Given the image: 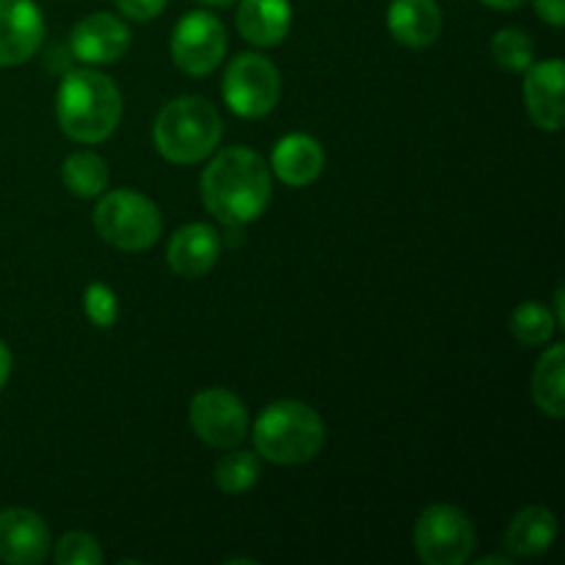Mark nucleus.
<instances>
[{
  "label": "nucleus",
  "instance_id": "obj_1",
  "mask_svg": "<svg viewBox=\"0 0 565 565\" xmlns=\"http://www.w3.org/2000/svg\"><path fill=\"white\" fill-rule=\"evenodd\" d=\"M202 199L221 224H252L270 202V169L254 149H221L202 174Z\"/></svg>",
  "mask_w": 565,
  "mask_h": 565
},
{
  "label": "nucleus",
  "instance_id": "obj_2",
  "mask_svg": "<svg viewBox=\"0 0 565 565\" xmlns=\"http://www.w3.org/2000/svg\"><path fill=\"white\" fill-rule=\"evenodd\" d=\"M58 125L72 141L99 143L114 136L121 119V94L108 75L94 70L70 72L55 94Z\"/></svg>",
  "mask_w": 565,
  "mask_h": 565
},
{
  "label": "nucleus",
  "instance_id": "obj_3",
  "mask_svg": "<svg viewBox=\"0 0 565 565\" xmlns=\"http://www.w3.org/2000/svg\"><path fill=\"white\" fill-rule=\"evenodd\" d=\"M326 441L323 417L301 401L270 403L254 425V447L259 456L279 467L312 461Z\"/></svg>",
  "mask_w": 565,
  "mask_h": 565
},
{
  "label": "nucleus",
  "instance_id": "obj_4",
  "mask_svg": "<svg viewBox=\"0 0 565 565\" xmlns=\"http://www.w3.org/2000/svg\"><path fill=\"white\" fill-rule=\"evenodd\" d=\"M221 132L224 125L213 103L204 97H177L154 121V147L169 163L191 166L213 154Z\"/></svg>",
  "mask_w": 565,
  "mask_h": 565
},
{
  "label": "nucleus",
  "instance_id": "obj_5",
  "mask_svg": "<svg viewBox=\"0 0 565 565\" xmlns=\"http://www.w3.org/2000/svg\"><path fill=\"white\" fill-rule=\"evenodd\" d=\"M94 230L119 252H143L154 246L163 232V218L152 199L138 191L105 193L94 210Z\"/></svg>",
  "mask_w": 565,
  "mask_h": 565
},
{
  "label": "nucleus",
  "instance_id": "obj_6",
  "mask_svg": "<svg viewBox=\"0 0 565 565\" xmlns=\"http://www.w3.org/2000/svg\"><path fill=\"white\" fill-rule=\"evenodd\" d=\"M475 524L456 505H430L414 527V546L428 565H463L475 552Z\"/></svg>",
  "mask_w": 565,
  "mask_h": 565
},
{
  "label": "nucleus",
  "instance_id": "obj_7",
  "mask_svg": "<svg viewBox=\"0 0 565 565\" xmlns=\"http://www.w3.org/2000/svg\"><path fill=\"white\" fill-rule=\"evenodd\" d=\"M281 75L274 61L259 53H241L224 75V99L232 114L263 119L279 105Z\"/></svg>",
  "mask_w": 565,
  "mask_h": 565
},
{
  "label": "nucleus",
  "instance_id": "obj_8",
  "mask_svg": "<svg viewBox=\"0 0 565 565\" xmlns=\"http://www.w3.org/2000/svg\"><path fill=\"white\" fill-rule=\"evenodd\" d=\"M191 428L204 445L215 450H232L248 434V412L237 395L230 390H202L191 401Z\"/></svg>",
  "mask_w": 565,
  "mask_h": 565
},
{
  "label": "nucleus",
  "instance_id": "obj_9",
  "mask_svg": "<svg viewBox=\"0 0 565 565\" xmlns=\"http://www.w3.org/2000/svg\"><path fill=\"white\" fill-rule=\"evenodd\" d=\"M226 53V28L210 11H191L182 17L171 36L174 64L188 75H210Z\"/></svg>",
  "mask_w": 565,
  "mask_h": 565
},
{
  "label": "nucleus",
  "instance_id": "obj_10",
  "mask_svg": "<svg viewBox=\"0 0 565 565\" xmlns=\"http://www.w3.org/2000/svg\"><path fill=\"white\" fill-rule=\"evenodd\" d=\"M44 17L33 0H0V66H20L36 55Z\"/></svg>",
  "mask_w": 565,
  "mask_h": 565
},
{
  "label": "nucleus",
  "instance_id": "obj_11",
  "mask_svg": "<svg viewBox=\"0 0 565 565\" xmlns=\"http://www.w3.org/2000/svg\"><path fill=\"white\" fill-rule=\"evenodd\" d=\"M50 555V530L28 508L0 511V561L9 565H39Z\"/></svg>",
  "mask_w": 565,
  "mask_h": 565
},
{
  "label": "nucleus",
  "instance_id": "obj_12",
  "mask_svg": "<svg viewBox=\"0 0 565 565\" xmlns=\"http://www.w3.org/2000/svg\"><path fill=\"white\" fill-rule=\"evenodd\" d=\"M70 47L83 64H114L130 50V31L116 14H88L72 28Z\"/></svg>",
  "mask_w": 565,
  "mask_h": 565
},
{
  "label": "nucleus",
  "instance_id": "obj_13",
  "mask_svg": "<svg viewBox=\"0 0 565 565\" xmlns=\"http://www.w3.org/2000/svg\"><path fill=\"white\" fill-rule=\"evenodd\" d=\"M565 64L561 58L541 61L527 66L524 77V97H527L530 119L541 130L557 132L565 125V103H563Z\"/></svg>",
  "mask_w": 565,
  "mask_h": 565
},
{
  "label": "nucleus",
  "instance_id": "obj_14",
  "mask_svg": "<svg viewBox=\"0 0 565 565\" xmlns=\"http://www.w3.org/2000/svg\"><path fill=\"white\" fill-rule=\"evenodd\" d=\"M221 237L210 224H188L171 235L166 263L182 279H199L218 263Z\"/></svg>",
  "mask_w": 565,
  "mask_h": 565
},
{
  "label": "nucleus",
  "instance_id": "obj_15",
  "mask_svg": "<svg viewBox=\"0 0 565 565\" xmlns=\"http://www.w3.org/2000/svg\"><path fill=\"white\" fill-rule=\"evenodd\" d=\"M323 147H320L318 138L307 136V132L285 136L274 147V154H270V169H274V174L279 177L285 185L292 188L312 185V182L323 174Z\"/></svg>",
  "mask_w": 565,
  "mask_h": 565
},
{
  "label": "nucleus",
  "instance_id": "obj_16",
  "mask_svg": "<svg viewBox=\"0 0 565 565\" xmlns=\"http://www.w3.org/2000/svg\"><path fill=\"white\" fill-rule=\"evenodd\" d=\"M386 25L406 47H428L441 33V9L436 0H392Z\"/></svg>",
  "mask_w": 565,
  "mask_h": 565
},
{
  "label": "nucleus",
  "instance_id": "obj_17",
  "mask_svg": "<svg viewBox=\"0 0 565 565\" xmlns=\"http://www.w3.org/2000/svg\"><path fill=\"white\" fill-rule=\"evenodd\" d=\"M292 22V9L287 0H241L237 9V31L248 44L274 47L287 36Z\"/></svg>",
  "mask_w": 565,
  "mask_h": 565
},
{
  "label": "nucleus",
  "instance_id": "obj_18",
  "mask_svg": "<svg viewBox=\"0 0 565 565\" xmlns=\"http://www.w3.org/2000/svg\"><path fill=\"white\" fill-rule=\"evenodd\" d=\"M557 539V519L555 513L546 511V508L533 505L524 508L522 513H516L505 533V550L511 552V557H541L544 552L552 550Z\"/></svg>",
  "mask_w": 565,
  "mask_h": 565
},
{
  "label": "nucleus",
  "instance_id": "obj_19",
  "mask_svg": "<svg viewBox=\"0 0 565 565\" xmlns=\"http://www.w3.org/2000/svg\"><path fill=\"white\" fill-rule=\"evenodd\" d=\"M533 397L552 419L565 417V345H552L533 375Z\"/></svg>",
  "mask_w": 565,
  "mask_h": 565
},
{
  "label": "nucleus",
  "instance_id": "obj_20",
  "mask_svg": "<svg viewBox=\"0 0 565 565\" xmlns=\"http://www.w3.org/2000/svg\"><path fill=\"white\" fill-rule=\"evenodd\" d=\"M61 180L72 196L94 199L108 188V163L94 152H75L64 160Z\"/></svg>",
  "mask_w": 565,
  "mask_h": 565
},
{
  "label": "nucleus",
  "instance_id": "obj_21",
  "mask_svg": "<svg viewBox=\"0 0 565 565\" xmlns=\"http://www.w3.org/2000/svg\"><path fill=\"white\" fill-rule=\"evenodd\" d=\"M259 458L248 450H232L215 463V483L224 494H243L259 480Z\"/></svg>",
  "mask_w": 565,
  "mask_h": 565
},
{
  "label": "nucleus",
  "instance_id": "obj_22",
  "mask_svg": "<svg viewBox=\"0 0 565 565\" xmlns=\"http://www.w3.org/2000/svg\"><path fill=\"white\" fill-rule=\"evenodd\" d=\"M557 323L552 318V312L541 303L527 301V303H519L511 315V331L522 345L535 348V345H544V342L552 340L555 334Z\"/></svg>",
  "mask_w": 565,
  "mask_h": 565
},
{
  "label": "nucleus",
  "instance_id": "obj_23",
  "mask_svg": "<svg viewBox=\"0 0 565 565\" xmlns=\"http://www.w3.org/2000/svg\"><path fill=\"white\" fill-rule=\"evenodd\" d=\"M491 58L508 72H524L535 58V44L530 33L519 31V28H502L491 39Z\"/></svg>",
  "mask_w": 565,
  "mask_h": 565
},
{
  "label": "nucleus",
  "instance_id": "obj_24",
  "mask_svg": "<svg viewBox=\"0 0 565 565\" xmlns=\"http://www.w3.org/2000/svg\"><path fill=\"white\" fill-rule=\"evenodd\" d=\"M55 563L58 565H99L103 550L97 539L88 533H66L55 546Z\"/></svg>",
  "mask_w": 565,
  "mask_h": 565
},
{
  "label": "nucleus",
  "instance_id": "obj_25",
  "mask_svg": "<svg viewBox=\"0 0 565 565\" xmlns=\"http://www.w3.org/2000/svg\"><path fill=\"white\" fill-rule=\"evenodd\" d=\"M86 315L92 318L94 326H114L116 315H119V303H116V296L110 292V287L105 285H92L86 290Z\"/></svg>",
  "mask_w": 565,
  "mask_h": 565
},
{
  "label": "nucleus",
  "instance_id": "obj_26",
  "mask_svg": "<svg viewBox=\"0 0 565 565\" xmlns=\"http://www.w3.org/2000/svg\"><path fill=\"white\" fill-rule=\"evenodd\" d=\"M116 9H119V14H125L127 20L147 22L163 14L166 0H116Z\"/></svg>",
  "mask_w": 565,
  "mask_h": 565
},
{
  "label": "nucleus",
  "instance_id": "obj_27",
  "mask_svg": "<svg viewBox=\"0 0 565 565\" xmlns=\"http://www.w3.org/2000/svg\"><path fill=\"white\" fill-rule=\"evenodd\" d=\"M535 14L544 22H550L552 28L565 25V0H533Z\"/></svg>",
  "mask_w": 565,
  "mask_h": 565
},
{
  "label": "nucleus",
  "instance_id": "obj_28",
  "mask_svg": "<svg viewBox=\"0 0 565 565\" xmlns=\"http://www.w3.org/2000/svg\"><path fill=\"white\" fill-rule=\"evenodd\" d=\"M9 379H11V351L6 348V342L0 340V390L9 384Z\"/></svg>",
  "mask_w": 565,
  "mask_h": 565
},
{
  "label": "nucleus",
  "instance_id": "obj_29",
  "mask_svg": "<svg viewBox=\"0 0 565 565\" xmlns=\"http://www.w3.org/2000/svg\"><path fill=\"white\" fill-rule=\"evenodd\" d=\"M486 6H491V9H500V11H516L522 9L527 0H483Z\"/></svg>",
  "mask_w": 565,
  "mask_h": 565
},
{
  "label": "nucleus",
  "instance_id": "obj_30",
  "mask_svg": "<svg viewBox=\"0 0 565 565\" xmlns=\"http://www.w3.org/2000/svg\"><path fill=\"white\" fill-rule=\"evenodd\" d=\"M483 565H511V557H483V561H478Z\"/></svg>",
  "mask_w": 565,
  "mask_h": 565
},
{
  "label": "nucleus",
  "instance_id": "obj_31",
  "mask_svg": "<svg viewBox=\"0 0 565 565\" xmlns=\"http://www.w3.org/2000/svg\"><path fill=\"white\" fill-rule=\"evenodd\" d=\"M202 3H207V6H230V3H235V0H202Z\"/></svg>",
  "mask_w": 565,
  "mask_h": 565
}]
</instances>
